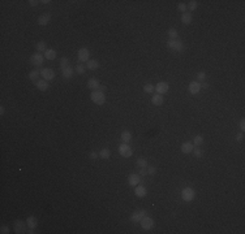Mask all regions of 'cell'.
<instances>
[{
    "instance_id": "obj_6",
    "label": "cell",
    "mask_w": 245,
    "mask_h": 234,
    "mask_svg": "<svg viewBox=\"0 0 245 234\" xmlns=\"http://www.w3.org/2000/svg\"><path fill=\"white\" fill-rule=\"evenodd\" d=\"M119 154L123 156V158H130L133 155L132 147L129 146V143H120L119 144Z\"/></svg>"
},
{
    "instance_id": "obj_20",
    "label": "cell",
    "mask_w": 245,
    "mask_h": 234,
    "mask_svg": "<svg viewBox=\"0 0 245 234\" xmlns=\"http://www.w3.org/2000/svg\"><path fill=\"white\" fill-rule=\"evenodd\" d=\"M26 224H28L29 229H35L36 226H38V218H36L35 216H29L28 218H26Z\"/></svg>"
},
{
    "instance_id": "obj_22",
    "label": "cell",
    "mask_w": 245,
    "mask_h": 234,
    "mask_svg": "<svg viewBox=\"0 0 245 234\" xmlns=\"http://www.w3.org/2000/svg\"><path fill=\"white\" fill-rule=\"evenodd\" d=\"M120 139H121V143H129L132 140V133L129 130H124L120 135Z\"/></svg>"
},
{
    "instance_id": "obj_13",
    "label": "cell",
    "mask_w": 245,
    "mask_h": 234,
    "mask_svg": "<svg viewBox=\"0 0 245 234\" xmlns=\"http://www.w3.org/2000/svg\"><path fill=\"white\" fill-rule=\"evenodd\" d=\"M140 182H141V177L138 176V173H130L128 176V184L130 186H137L140 185Z\"/></svg>"
},
{
    "instance_id": "obj_17",
    "label": "cell",
    "mask_w": 245,
    "mask_h": 234,
    "mask_svg": "<svg viewBox=\"0 0 245 234\" xmlns=\"http://www.w3.org/2000/svg\"><path fill=\"white\" fill-rule=\"evenodd\" d=\"M134 194L137 198H145L147 195V190H146V187L142 186V185H137L134 189Z\"/></svg>"
},
{
    "instance_id": "obj_5",
    "label": "cell",
    "mask_w": 245,
    "mask_h": 234,
    "mask_svg": "<svg viewBox=\"0 0 245 234\" xmlns=\"http://www.w3.org/2000/svg\"><path fill=\"white\" fill-rule=\"evenodd\" d=\"M29 61H30V64L33 65V66L38 68V66H40L42 64H43V61H44V55H42L40 52H35V54H33V55L30 56Z\"/></svg>"
},
{
    "instance_id": "obj_43",
    "label": "cell",
    "mask_w": 245,
    "mask_h": 234,
    "mask_svg": "<svg viewBox=\"0 0 245 234\" xmlns=\"http://www.w3.org/2000/svg\"><path fill=\"white\" fill-rule=\"evenodd\" d=\"M236 140H237V142H243V140H244V133L243 132L236 134Z\"/></svg>"
},
{
    "instance_id": "obj_35",
    "label": "cell",
    "mask_w": 245,
    "mask_h": 234,
    "mask_svg": "<svg viewBox=\"0 0 245 234\" xmlns=\"http://www.w3.org/2000/svg\"><path fill=\"white\" fill-rule=\"evenodd\" d=\"M167 34H168L170 39H177V30L175 28H170L168 31H167Z\"/></svg>"
},
{
    "instance_id": "obj_33",
    "label": "cell",
    "mask_w": 245,
    "mask_h": 234,
    "mask_svg": "<svg viewBox=\"0 0 245 234\" xmlns=\"http://www.w3.org/2000/svg\"><path fill=\"white\" fill-rule=\"evenodd\" d=\"M202 143H203V137H202V135H196L194 139H193V144H194V147H200Z\"/></svg>"
},
{
    "instance_id": "obj_12",
    "label": "cell",
    "mask_w": 245,
    "mask_h": 234,
    "mask_svg": "<svg viewBox=\"0 0 245 234\" xmlns=\"http://www.w3.org/2000/svg\"><path fill=\"white\" fill-rule=\"evenodd\" d=\"M188 90H189V92L192 94V95H198L201 91V83L197 82V81H192L189 83V86H188Z\"/></svg>"
},
{
    "instance_id": "obj_34",
    "label": "cell",
    "mask_w": 245,
    "mask_h": 234,
    "mask_svg": "<svg viewBox=\"0 0 245 234\" xmlns=\"http://www.w3.org/2000/svg\"><path fill=\"white\" fill-rule=\"evenodd\" d=\"M186 7H188V9H189L190 12H194V10L197 9V7H198V3L196 2V0H190V2L186 4Z\"/></svg>"
},
{
    "instance_id": "obj_45",
    "label": "cell",
    "mask_w": 245,
    "mask_h": 234,
    "mask_svg": "<svg viewBox=\"0 0 245 234\" xmlns=\"http://www.w3.org/2000/svg\"><path fill=\"white\" fill-rule=\"evenodd\" d=\"M40 2H38V0H29V5L30 7H36Z\"/></svg>"
},
{
    "instance_id": "obj_3",
    "label": "cell",
    "mask_w": 245,
    "mask_h": 234,
    "mask_svg": "<svg viewBox=\"0 0 245 234\" xmlns=\"http://www.w3.org/2000/svg\"><path fill=\"white\" fill-rule=\"evenodd\" d=\"M77 59H78V62H81V64L87 62L90 60V50L86 48V47H81L77 52Z\"/></svg>"
},
{
    "instance_id": "obj_48",
    "label": "cell",
    "mask_w": 245,
    "mask_h": 234,
    "mask_svg": "<svg viewBox=\"0 0 245 234\" xmlns=\"http://www.w3.org/2000/svg\"><path fill=\"white\" fill-rule=\"evenodd\" d=\"M40 3H43V4H50L51 2H50V0H42Z\"/></svg>"
},
{
    "instance_id": "obj_7",
    "label": "cell",
    "mask_w": 245,
    "mask_h": 234,
    "mask_svg": "<svg viewBox=\"0 0 245 234\" xmlns=\"http://www.w3.org/2000/svg\"><path fill=\"white\" fill-rule=\"evenodd\" d=\"M28 224H25L22 220H16L14 221V232L17 234H24V233H28Z\"/></svg>"
},
{
    "instance_id": "obj_10",
    "label": "cell",
    "mask_w": 245,
    "mask_h": 234,
    "mask_svg": "<svg viewBox=\"0 0 245 234\" xmlns=\"http://www.w3.org/2000/svg\"><path fill=\"white\" fill-rule=\"evenodd\" d=\"M168 90H170V86H168V83L167 82H158L155 85V91H156V94H160V95H164V94H167L168 92Z\"/></svg>"
},
{
    "instance_id": "obj_23",
    "label": "cell",
    "mask_w": 245,
    "mask_h": 234,
    "mask_svg": "<svg viewBox=\"0 0 245 234\" xmlns=\"http://www.w3.org/2000/svg\"><path fill=\"white\" fill-rule=\"evenodd\" d=\"M73 73H75V69L71 68V66L65 68V69H61V74H63V77H64V78H67V80H69V78L73 77Z\"/></svg>"
},
{
    "instance_id": "obj_15",
    "label": "cell",
    "mask_w": 245,
    "mask_h": 234,
    "mask_svg": "<svg viewBox=\"0 0 245 234\" xmlns=\"http://www.w3.org/2000/svg\"><path fill=\"white\" fill-rule=\"evenodd\" d=\"M181 152L182 154H192L193 152V150H194V144H193V142H184L181 144Z\"/></svg>"
},
{
    "instance_id": "obj_25",
    "label": "cell",
    "mask_w": 245,
    "mask_h": 234,
    "mask_svg": "<svg viewBox=\"0 0 245 234\" xmlns=\"http://www.w3.org/2000/svg\"><path fill=\"white\" fill-rule=\"evenodd\" d=\"M44 59L47 60H55L56 59V51L52 48H47V51L44 52Z\"/></svg>"
},
{
    "instance_id": "obj_44",
    "label": "cell",
    "mask_w": 245,
    "mask_h": 234,
    "mask_svg": "<svg viewBox=\"0 0 245 234\" xmlns=\"http://www.w3.org/2000/svg\"><path fill=\"white\" fill-rule=\"evenodd\" d=\"M138 176L141 177V178H142V177H145V176H147V169H140Z\"/></svg>"
},
{
    "instance_id": "obj_30",
    "label": "cell",
    "mask_w": 245,
    "mask_h": 234,
    "mask_svg": "<svg viewBox=\"0 0 245 234\" xmlns=\"http://www.w3.org/2000/svg\"><path fill=\"white\" fill-rule=\"evenodd\" d=\"M144 91H145L146 94H154L155 86L153 85V83H146V85L144 86Z\"/></svg>"
},
{
    "instance_id": "obj_46",
    "label": "cell",
    "mask_w": 245,
    "mask_h": 234,
    "mask_svg": "<svg viewBox=\"0 0 245 234\" xmlns=\"http://www.w3.org/2000/svg\"><path fill=\"white\" fill-rule=\"evenodd\" d=\"M207 87H209L207 82H201V88H207Z\"/></svg>"
},
{
    "instance_id": "obj_42",
    "label": "cell",
    "mask_w": 245,
    "mask_h": 234,
    "mask_svg": "<svg viewBox=\"0 0 245 234\" xmlns=\"http://www.w3.org/2000/svg\"><path fill=\"white\" fill-rule=\"evenodd\" d=\"M239 126H240V130L244 133V130H245V120L243 118V120H240V122H239Z\"/></svg>"
},
{
    "instance_id": "obj_32",
    "label": "cell",
    "mask_w": 245,
    "mask_h": 234,
    "mask_svg": "<svg viewBox=\"0 0 245 234\" xmlns=\"http://www.w3.org/2000/svg\"><path fill=\"white\" fill-rule=\"evenodd\" d=\"M69 64H71V61H69V59H68V57H61L60 59V68L61 69H65V68H68L69 66Z\"/></svg>"
},
{
    "instance_id": "obj_14",
    "label": "cell",
    "mask_w": 245,
    "mask_h": 234,
    "mask_svg": "<svg viewBox=\"0 0 245 234\" xmlns=\"http://www.w3.org/2000/svg\"><path fill=\"white\" fill-rule=\"evenodd\" d=\"M34 83H35V86H36V88H38L39 91H47V90H48V87H50L48 81L43 80V78H40V80H38Z\"/></svg>"
},
{
    "instance_id": "obj_26",
    "label": "cell",
    "mask_w": 245,
    "mask_h": 234,
    "mask_svg": "<svg viewBox=\"0 0 245 234\" xmlns=\"http://www.w3.org/2000/svg\"><path fill=\"white\" fill-rule=\"evenodd\" d=\"M39 76H40V70L39 69H34V70H31L30 73H29V78L33 82H36L38 80H40L39 78Z\"/></svg>"
},
{
    "instance_id": "obj_8",
    "label": "cell",
    "mask_w": 245,
    "mask_h": 234,
    "mask_svg": "<svg viewBox=\"0 0 245 234\" xmlns=\"http://www.w3.org/2000/svg\"><path fill=\"white\" fill-rule=\"evenodd\" d=\"M140 224H141V228H142L144 230H151V229L154 228V225H155L154 220L151 217H149V216H145L142 220L140 221Z\"/></svg>"
},
{
    "instance_id": "obj_38",
    "label": "cell",
    "mask_w": 245,
    "mask_h": 234,
    "mask_svg": "<svg viewBox=\"0 0 245 234\" xmlns=\"http://www.w3.org/2000/svg\"><path fill=\"white\" fill-rule=\"evenodd\" d=\"M193 154H194V156L197 159H200L201 156H202V151L200 150V148H197V147H194V150H193Z\"/></svg>"
},
{
    "instance_id": "obj_21",
    "label": "cell",
    "mask_w": 245,
    "mask_h": 234,
    "mask_svg": "<svg viewBox=\"0 0 245 234\" xmlns=\"http://www.w3.org/2000/svg\"><path fill=\"white\" fill-rule=\"evenodd\" d=\"M85 66H86V69H89V70H97L99 68V61L95 60V59H91V60H89L86 62Z\"/></svg>"
},
{
    "instance_id": "obj_18",
    "label": "cell",
    "mask_w": 245,
    "mask_h": 234,
    "mask_svg": "<svg viewBox=\"0 0 245 234\" xmlns=\"http://www.w3.org/2000/svg\"><path fill=\"white\" fill-rule=\"evenodd\" d=\"M50 21H51V14L50 13H44V14H42V16H39V17H38V24L40 26L48 25Z\"/></svg>"
},
{
    "instance_id": "obj_4",
    "label": "cell",
    "mask_w": 245,
    "mask_h": 234,
    "mask_svg": "<svg viewBox=\"0 0 245 234\" xmlns=\"http://www.w3.org/2000/svg\"><path fill=\"white\" fill-rule=\"evenodd\" d=\"M181 198L184 202H192L193 199L196 198V191L192 189V187H184V189L181 190Z\"/></svg>"
},
{
    "instance_id": "obj_2",
    "label": "cell",
    "mask_w": 245,
    "mask_h": 234,
    "mask_svg": "<svg viewBox=\"0 0 245 234\" xmlns=\"http://www.w3.org/2000/svg\"><path fill=\"white\" fill-rule=\"evenodd\" d=\"M90 98H91V102L94 104H97V106H103V104L106 103V96H104L103 91H99V90L91 91Z\"/></svg>"
},
{
    "instance_id": "obj_19",
    "label": "cell",
    "mask_w": 245,
    "mask_h": 234,
    "mask_svg": "<svg viewBox=\"0 0 245 234\" xmlns=\"http://www.w3.org/2000/svg\"><path fill=\"white\" fill-rule=\"evenodd\" d=\"M151 103H153L154 106H156V107L162 106V104L164 103V98H163V95H160V94H154L153 98H151Z\"/></svg>"
},
{
    "instance_id": "obj_24",
    "label": "cell",
    "mask_w": 245,
    "mask_h": 234,
    "mask_svg": "<svg viewBox=\"0 0 245 234\" xmlns=\"http://www.w3.org/2000/svg\"><path fill=\"white\" fill-rule=\"evenodd\" d=\"M192 20H193L192 13L185 12V13H182V14H181V22L184 24V25H189V24L192 22Z\"/></svg>"
},
{
    "instance_id": "obj_47",
    "label": "cell",
    "mask_w": 245,
    "mask_h": 234,
    "mask_svg": "<svg viewBox=\"0 0 245 234\" xmlns=\"http://www.w3.org/2000/svg\"><path fill=\"white\" fill-rule=\"evenodd\" d=\"M4 112H5V108H4V106H0V116H3V114H4Z\"/></svg>"
},
{
    "instance_id": "obj_31",
    "label": "cell",
    "mask_w": 245,
    "mask_h": 234,
    "mask_svg": "<svg viewBox=\"0 0 245 234\" xmlns=\"http://www.w3.org/2000/svg\"><path fill=\"white\" fill-rule=\"evenodd\" d=\"M85 70H86V66L83 64H81V62H78V64L76 65V68H75V72L77 73V74H83Z\"/></svg>"
},
{
    "instance_id": "obj_41",
    "label": "cell",
    "mask_w": 245,
    "mask_h": 234,
    "mask_svg": "<svg viewBox=\"0 0 245 234\" xmlns=\"http://www.w3.org/2000/svg\"><path fill=\"white\" fill-rule=\"evenodd\" d=\"M89 158H90L91 160H97V159L99 158V154H97L95 151H91V152L89 154Z\"/></svg>"
},
{
    "instance_id": "obj_1",
    "label": "cell",
    "mask_w": 245,
    "mask_h": 234,
    "mask_svg": "<svg viewBox=\"0 0 245 234\" xmlns=\"http://www.w3.org/2000/svg\"><path fill=\"white\" fill-rule=\"evenodd\" d=\"M167 47H168L171 51H175V52H182L185 50V44L179 39H168Z\"/></svg>"
},
{
    "instance_id": "obj_37",
    "label": "cell",
    "mask_w": 245,
    "mask_h": 234,
    "mask_svg": "<svg viewBox=\"0 0 245 234\" xmlns=\"http://www.w3.org/2000/svg\"><path fill=\"white\" fill-rule=\"evenodd\" d=\"M177 9H179L180 12H182V13L188 12V7H186L185 3H179V4H177Z\"/></svg>"
},
{
    "instance_id": "obj_9",
    "label": "cell",
    "mask_w": 245,
    "mask_h": 234,
    "mask_svg": "<svg viewBox=\"0 0 245 234\" xmlns=\"http://www.w3.org/2000/svg\"><path fill=\"white\" fill-rule=\"evenodd\" d=\"M40 77L46 81H52L55 78V72L51 68H43V69H40Z\"/></svg>"
},
{
    "instance_id": "obj_28",
    "label": "cell",
    "mask_w": 245,
    "mask_h": 234,
    "mask_svg": "<svg viewBox=\"0 0 245 234\" xmlns=\"http://www.w3.org/2000/svg\"><path fill=\"white\" fill-rule=\"evenodd\" d=\"M35 48H36V52H40V54L43 52V54H44V52L47 51V44H46V42L39 40L38 43L35 44Z\"/></svg>"
},
{
    "instance_id": "obj_36",
    "label": "cell",
    "mask_w": 245,
    "mask_h": 234,
    "mask_svg": "<svg viewBox=\"0 0 245 234\" xmlns=\"http://www.w3.org/2000/svg\"><path fill=\"white\" fill-rule=\"evenodd\" d=\"M196 78H197V82H205L206 81V73L205 72H198L196 74Z\"/></svg>"
},
{
    "instance_id": "obj_40",
    "label": "cell",
    "mask_w": 245,
    "mask_h": 234,
    "mask_svg": "<svg viewBox=\"0 0 245 234\" xmlns=\"http://www.w3.org/2000/svg\"><path fill=\"white\" fill-rule=\"evenodd\" d=\"M0 233H2V234H8L9 233V226L8 225H2V228H0Z\"/></svg>"
},
{
    "instance_id": "obj_29",
    "label": "cell",
    "mask_w": 245,
    "mask_h": 234,
    "mask_svg": "<svg viewBox=\"0 0 245 234\" xmlns=\"http://www.w3.org/2000/svg\"><path fill=\"white\" fill-rule=\"evenodd\" d=\"M137 166L140 169H146L147 168V160H146L145 158H138L137 159Z\"/></svg>"
},
{
    "instance_id": "obj_16",
    "label": "cell",
    "mask_w": 245,
    "mask_h": 234,
    "mask_svg": "<svg viewBox=\"0 0 245 234\" xmlns=\"http://www.w3.org/2000/svg\"><path fill=\"white\" fill-rule=\"evenodd\" d=\"M101 82H99V80H97V78H90V80L87 81V87L90 88V90L95 91V90H99L101 88Z\"/></svg>"
},
{
    "instance_id": "obj_27",
    "label": "cell",
    "mask_w": 245,
    "mask_h": 234,
    "mask_svg": "<svg viewBox=\"0 0 245 234\" xmlns=\"http://www.w3.org/2000/svg\"><path fill=\"white\" fill-rule=\"evenodd\" d=\"M99 158L103 159V160H107L111 158V150L109 148H102L101 152H99Z\"/></svg>"
},
{
    "instance_id": "obj_39",
    "label": "cell",
    "mask_w": 245,
    "mask_h": 234,
    "mask_svg": "<svg viewBox=\"0 0 245 234\" xmlns=\"http://www.w3.org/2000/svg\"><path fill=\"white\" fill-rule=\"evenodd\" d=\"M147 174H150V176H154L155 173H156V168L155 166H147Z\"/></svg>"
},
{
    "instance_id": "obj_11",
    "label": "cell",
    "mask_w": 245,
    "mask_h": 234,
    "mask_svg": "<svg viewBox=\"0 0 245 234\" xmlns=\"http://www.w3.org/2000/svg\"><path fill=\"white\" fill-rule=\"evenodd\" d=\"M145 216H146V211H145V210H140V211L133 212L132 215H130L129 220L132 221V222H140Z\"/></svg>"
}]
</instances>
